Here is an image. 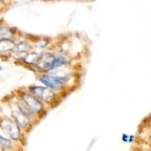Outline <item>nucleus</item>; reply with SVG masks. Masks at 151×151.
<instances>
[{
	"label": "nucleus",
	"mask_w": 151,
	"mask_h": 151,
	"mask_svg": "<svg viewBox=\"0 0 151 151\" xmlns=\"http://www.w3.org/2000/svg\"><path fill=\"white\" fill-rule=\"evenodd\" d=\"M67 77L44 75L40 78V81L44 85L47 86V88H50L52 90H59L64 86L67 81Z\"/></svg>",
	"instance_id": "nucleus-1"
},
{
	"label": "nucleus",
	"mask_w": 151,
	"mask_h": 151,
	"mask_svg": "<svg viewBox=\"0 0 151 151\" xmlns=\"http://www.w3.org/2000/svg\"><path fill=\"white\" fill-rule=\"evenodd\" d=\"M29 91L35 97H38L46 103L52 102L54 99L55 94L50 88L42 86H34L29 88Z\"/></svg>",
	"instance_id": "nucleus-2"
},
{
	"label": "nucleus",
	"mask_w": 151,
	"mask_h": 151,
	"mask_svg": "<svg viewBox=\"0 0 151 151\" xmlns=\"http://www.w3.org/2000/svg\"><path fill=\"white\" fill-rule=\"evenodd\" d=\"M22 101L26 104L28 109L33 113V112H38L41 111L43 109V106L41 102L32 94H22Z\"/></svg>",
	"instance_id": "nucleus-3"
},
{
	"label": "nucleus",
	"mask_w": 151,
	"mask_h": 151,
	"mask_svg": "<svg viewBox=\"0 0 151 151\" xmlns=\"http://www.w3.org/2000/svg\"><path fill=\"white\" fill-rule=\"evenodd\" d=\"M1 128L6 130L7 134L10 135L13 139L17 140L20 137V131H19V128L15 123L12 122L10 120H5V124L1 122Z\"/></svg>",
	"instance_id": "nucleus-4"
},
{
	"label": "nucleus",
	"mask_w": 151,
	"mask_h": 151,
	"mask_svg": "<svg viewBox=\"0 0 151 151\" xmlns=\"http://www.w3.org/2000/svg\"><path fill=\"white\" fill-rule=\"evenodd\" d=\"M66 63V60L65 58L60 56V57L55 58L52 60H50V61L47 62V63H44V67L46 69H49V70H51V69H56L57 67L62 66L63 64Z\"/></svg>",
	"instance_id": "nucleus-5"
},
{
	"label": "nucleus",
	"mask_w": 151,
	"mask_h": 151,
	"mask_svg": "<svg viewBox=\"0 0 151 151\" xmlns=\"http://www.w3.org/2000/svg\"><path fill=\"white\" fill-rule=\"evenodd\" d=\"M13 116L16 120L18 125L22 128H25L28 125V121L27 119V117L19 110L18 111H13Z\"/></svg>",
	"instance_id": "nucleus-6"
},
{
	"label": "nucleus",
	"mask_w": 151,
	"mask_h": 151,
	"mask_svg": "<svg viewBox=\"0 0 151 151\" xmlns=\"http://www.w3.org/2000/svg\"><path fill=\"white\" fill-rule=\"evenodd\" d=\"M10 145V142L9 140L4 139L2 137H1V146L2 148H7Z\"/></svg>",
	"instance_id": "nucleus-7"
}]
</instances>
